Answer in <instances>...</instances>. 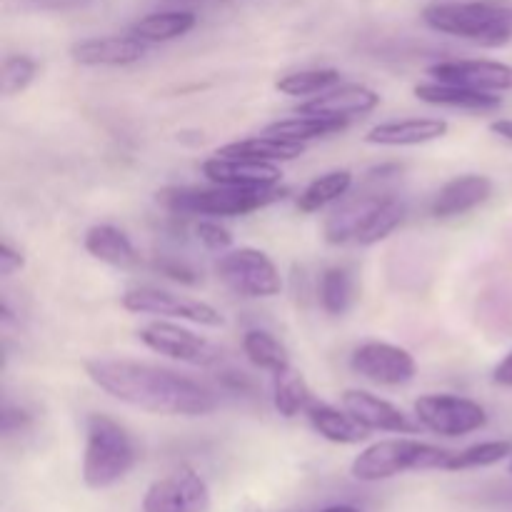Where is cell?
Here are the masks:
<instances>
[{
	"instance_id": "74e56055",
	"label": "cell",
	"mask_w": 512,
	"mask_h": 512,
	"mask_svg": "<svg viewBox=\"0 0 512 512\" xmlns=\"http://www.w3.org/2000/svg\"><path fill=\"white\" fill-rule=\"evenodd\" d=\"M493 380L498 385H503V388H512V353L500 360L498 368L493 370Z\"/></svg>"
},
{
	"instance_id": "4dcf8cb0",
	"label": "cell",
	"mask_w": 512,
	"mask_h": 512,
	"mask_svg": "<svg viewBox=\"0 0 512 512\" xmlns=\"http://www.w3.org/2000/svg\"><path fill=\"white\" fill-rule=\"evenodd\" d=\"M512 455L510 440H488V443L470 445V448L453 453V460L448 465V473H463V470L490 468V465L503 463Z\"/></svg>"
},
{
	"instance_id": "f35d334b",
	"label": "cell",
	"mask_w": 512,
	"mask_h": 512,
	"mask_svg": "<svg viewBox=\"0 0 512 512\" xmlns=\"http://www.w3.org/2000/svg\"><path fill=\"white\" fill-rule=\"evenodd\" d=\"M490 130H493L498 138L512 143V120H495V123H490Z\"/></svg>"
},
{
	"instance_id": "7c38bea8",
	"label": "cell",
	"mask_w": 512,
	"mask_h": 512,
	"mask_svg": "<svg viewBox=\"0 0 512 512\" xmlns=\"http://www.w3.org/2000/svg\"><path fill=\"white\" fill-rule=\"evenodd\" d=\"M428 75L440 83L465 85L483 93H508L512 90V65L500 60H443L428 68Z\"/></svg>"
},
{
	"instance_id": "d6986e66",
	"label": "cell",
	"mask_w": 512,
	"mask_h": 512,
	"mask_svg": "<svg viewBox=\"0 0 512 512\" xmlns=\"http://www.w3.org/2000/svg\"><path fill=\"white\" fill-rule=\"evenodd\" d=\"M448 130V120L443 118L390 120V123H380L370 128L365 133V143L380 145V148H410V145H425L445 138Z\"/></svg>"
},
{
	"instance_id": "1f68e13d",
	"label": "cell",
	"mask_w": 512,
	"mask_h": 512,
	"mask_svg": "<svg viewBox=\"0 0 512 512\" xmlns=\"http://www.w3.org/2000/svg\"><path fill=\"white\" fill-rule=\"evenodd\" d=\"M403 215H405V203L398 198L395 193L385 195V200L380 203V208L375 210V215L370 218V223L365 225V230L360 233L358 243L360 245H375L380 240L388 238L400 223H403Z\"/></svg>"
},
{
	"instance_id": "5bb4252c",
	"label": "cell",
	"mask_w": 512,
	"mask_h": 512,
	"mask_svg": "<svg viewBox=\"0 0 512 512\" xmlns=\"http://www.w3.org/2000/svg\"><path fill=\"white\" fill-rule=\"evenodd\" d=\"M343 408L348 410L353 418H358L370 433L378 430V433L418 435L420 428H423L418 420H413L408 413H403L398 405L388 403V400L378 398V395L368 393V390H345Z\"/></svg>"
},
{
	"instance_id": "e575fe53",
	"label": "cell",
	"mask_w": 512,
	"mask_h": 512,
	"mask_svg": "<svg viewBox=\"0 0 512 512\" xmlns=\"http://www.w3.org/2000/svg\"><path fill=\"white\" fill-rule=\"evenodd\" d=\"M23 265H25V258L20 250H15L10 243L0 245V275H3V278L23 270Z\"/></svg>"
},
{
	"instance_id": "30bf717a",
	"label": "cell",
	"mask_w": 512,
	"mask_h": 512,
	"mask_svg": "<svg viewBox=\"0 0 512 512\" xmlns=\"http://www.w3.org/2000/svg\"><path fill=\"white\" fill-rule=\"evenodd\" d=\"M138 338L145 348L170 360H178V363L208 368V365L220 363V358H223V350L210 343L208 338H200V335L190 333V330L180 328L175 323H168V320L148 323L145 328L138 330Z\"/></svg>"
},
{
	"instance_id": "ac0fdd59",
	"label": "cell",
	"mask_w": 512,
	"mask_h": 512,
	"mask_svg": "<svg viewBox=\"0 0 512 512\" xmlns=\"http://www.w3.org/2000/svg\"><path fill=\"white\" fill-rule=\"evenodd\" d=\"M490 195H493V180H490L488 175H458V178L448 180V183L435 193L433 203H430V215L438 220L460 218V215L470 213V210L488 203Z\"/></svg>"
},
{
	"instance_id": "6da1fadb",
	"label": "cell",
	"mask_w": 512,
	"mask_h": 512,
	"mask_svg": "<svg viewBox=\"0 0 512 512\" xmlns=\"http://www.w3.org/2000/svg\"><path fill=\"white\" fill-rule=\"evenodd\" d=\"M85 373L103 393L130 408L165 418H203L218 408V398L198 380L138 360L98 358Z\"/></svg>"
},
{
	"instance_id": "277c9868",
	"label": "cell",
	"mask_w": 512,
	"mask_h": 512,
	"mask_svg": "<svg viewBox=\"0 0 512 512\" xmlns=\"http://www.w3.org/2000/svg\"><path fill=\"white\" fill-rule=\"evenodd\" d=\"M453 460V450L420 443L413 438H390L368 445L350 465V475L360 483H380L405 473H433L445 470Z\"/></svg>"
},
{
	"instance_id": "44dd1931",
	"label": "cell",
	"mask_w": 512,
	"mask_h": 512,
	"mask_svg": "<svg viewBox=\"0 0 512 512\" xmlns=\"http://www.w3.org/2000/svg\"><path fill=\"white\" fill-rule=\"evenodd\" d=\"M305 415H308L315 433H318L320 438L328 440V443L358 445L370 438V430L365 428L358 418H353L345 408L340 410V408H333V405L315 400Z\"/></svg>"
},
{
	"instance_id": "836d02e7",
	"label": "cell",
	"mask_w": 512,
	"mask_h": 512,
	"mask_svg": "<svg viewBox=\"0 0 512 512\" xmlns=\"http://www.w3.org/2000/svg\"><path fill=\"white\" fill-rule=\"evenodd\" d=\"M195 235H198L200 243L208 250H215V253H228L230 245H233V235H230L228 228L218 223L215 218H205L195 225Z\"/></svg>"
},
{
	"instance_id": "3957f363",
	"label": "cell",
	"mask_w": 512,
	"mask_h": 512,
	"mask_svg": "<svg viewBox=\"0 0 512 512\" xmlns=\"http://www.w3.org/2000/svg\"><path fill=\"white\" fill-rule=\"evenodd\" d=\"M138 463L133 438L118 420L93 413L85 420L83 483L90 490L113 488Z\"/></svg>"
},
{
	"instance_id": "f1b7e54d",
	"label": "cell",
	"mask_w": 512,
	"mask_h": 512,
	"mask_svg": "<svg viewBox=\"0 0 512 512\" xmlns=\"http://www.w3.org/2000/svg\"><path fill=\"white\" fill-rule=\"evenodd\" d=\"M318 298L320 305L328 315H345L355 303V280L353 273L348 268H328L323 275H320L318 285Z\"/></svg>"
},
{
	"instance_id": "8992f818",
	"label": "cell",
	"mask_w": 512,
	"mask_h": 512,
	"mask_svg": "<svg viewBox=\"0 0 512 512\" xmlns=\"http://www.w3.org/2000/svg\"><path fill=\"white\" fill-rule=\"evenodd\" d=\"M215 273L225 288L248 300L273 298L283 290V278L273 260L255 248L228 250L215 263Z\"/></svg>"
},
{
	"instance_id": "d590c367",
	"label": "cell",
	"mask_w": 512,
	"mask_h": 512,
	"mask_svg": "<svg viewBox=\"0 0 512 512\" xmlns=\"http://www.w3.org/2000/svg\"><path fill=\"white\" fill-rule=\"evenodd\" d=\"M30 425V415H25L23 410H15L10 408V405H5L3 410V435L5 438H10L13 433H20V430H25Z\"/></svg>"
},
{
	"instance_id": "7402d4cb",
	"label": "cell",
	"mask_w": 512,
	"mask_h": 512,
	"mask_svg": "<svg viewBox=\"0 0 512 512\" xmlns=\"http://www.w3.org/2000/svg\"><path fill=\"white\" fill-rule=\"evenodd\" d=\"M85 253L93 255L95 260L113 268L128 270L140 263V255L135 250L133 240L115 225H93L83 238Z\"/></svg>"
},
{
	"instance_id": "5b68a950",
	"label": "cell",
	"mask_w": 512,
	"mask_h": 512,
	"mask_svg": "<svg viewBox=\"0 0 512 512\" xmlns=\"http://www.w3.org/2000/svg\"><path fill=\"white\" fill-rule=\"evenodd\" d=\"M285 190L273 188H168L158 193V203L173 215H203V218H238L278 203Z\"/></svg>"
},
{
	"instance_id": "f546056e",
	"label": "cell",
	"mask_w": 512,
	"mask_h": 512,
	"mask_svg": "<svg viewBox=\"0 0 512 512\" xmlns=\"http://www.w3.org/2000/svg\"><path fill=\"white\" fill-rule=\"evenodd\" d=\"M340 85V70L335 68H313L288 73L275 83V90L290 98H305V95H320L325 90Z\"/></svg>"
},
{
	"instance_id": "cb8c5ba5",
	"label": "cell",
	"mask_w": 512,
	"mask_h": 512,
	"mask_svg": "<svg viewBox=\"0 0 512 512\" xmlns=\"http://www.w3.org/2000/svg\"><path fill=\"white\" fill-rule=\"evenodd\" d=\"M195 25H198V15L193 10H160V13L135 20L130 33L145 43H170L188 35Z\"/></svg>"
},
{
	"instance_id": "2e32d148",
	"label": "cell",
	"mask_w": 512,
	"mask_h": 512,
	"mask_svg": "<svg viewBox=\"0 0 512 512\" xmlns=\"http://www.w3.org/2000/svg\"><path fill=\"white\" fill-rule=\"evenodd\" d=\"M380 105V95L373 88L360 83H340L335 88L325 90V93L313 95L310 100H305L298 108V113L303 115H323V118L333 120H353L358 115L373 113Z\"/></svg>"
},
{
	"instance_id": "4fadbf2b",
	"label": "cell",
	"mask_w": 512,
	"mask_h": 512,
	"mask_svg": "<svg viewBox=\"0 0 512 512\" xmlns=\"http://www.w3.org/2000/svg\"><path fill=\"white\" fill-rule=\"evenodd\" d=\"M388 193L390 190L365 188L358 195H353V198L345 195L338 208L325 218L323 238L330 245L358 243L360 233H363L365 225L370 223V218H373L375 210L380 208V203H383Z\"/></svg>"
},
{
	"instance_id": "8d00e7d4",
	"label": "cell",
	"mask_w": 512,
	"mask_h": 512,
	"mask_svg": "<svg viewBox=\"0 0 512 512\" xmlns=\"http://www.w3.org/2000/svg\"><path fill=\"white\" fill-rule=\"evenodd\" d=\"M158 270L168 278L178 280V283H195V273L183 263H175V260H158Z\"/></svg>"
},
{
	"instance_id": "484cf974",
	"label": "cell",
	"mask_w": 512,
	"mask_h": 512,
	"mask_svg": "<svg viewBox=\"0 0 512 512\" xmlns=\"http://www.w3.org/2000/svg\"><path fill=\"white\" fill-rule=\"evenodd\" d=\"M315 403L313 390L308 388L303 375L290 365L283 373L273 375V405L283 418H298L300 413H308Z\"/></svg>"
},
{
	"instance_id": "ba28073f",
	"label": "cell",
	"mask_w": 512,
	"mask_h": 512,
	"mask_svg": "<svg viewBox=\"0 0 512 512\" xmlns=\"http://www.w3.org/2000/svg\"><path fill=\"white\" fill-rule=\"evenodd\" d=\"M123 308L135 315H163V318L185 320V323L203 325V328H223L225 318L218 308L203 300L175 295L170 290L140 285L123 295Z\"/></svg>"
},
{
	"instance_id": "60d3db41",
	"label": "cell",
	"mask_w": 512,
	"mask_h": 512,
	"mask_svg": "<svg viewBox=\"0 0 512 512\" xmlns=\"http://www.w3.org/2000/svg\"><path fill=\"white\" fill-rule=\"evenodd\" d=\"M510 473H512V463H510Z\"/></svg>"
},
{
	"instance_id": "83f0119b",
	"label": "cell",
	"mask_w": 512,
	"mask_h": 512,
	"mask_svg": "<svg viewBox=\"0 0 512 512\" xmlns=\"http://www.w3.org/2000/svg\"><path fill=\"white\" fill-rule=\"evenodd\" d=\"M243 353L248 355L255 368L265 370L270 375L283 373L285 368H290L288 350L268 330H248L243 338Z\"/></svg>"
},
{
	"instance_id": "9c48e42d",
	"label": "cell",
	"mask_w": 512,
	"mask_h": 512,
	"mask_svg": "<svg viewBox=\"0 0 512 512\" xmlns=\"http://www.w3.org/2000/svg\"><path fill=\"white\" fill-rule=\"evenodd\" d=\"M210 505L208 483L188 465L155 480L143 495V512H208Z\"/></svg>"
},
{
	"instance_id": "d4e9b609",
	"label": "cell",
	"mask_w": 512,
	"mask_h": 512,
	"mask_svg": "<svg viewBox=\"0 0 512 512\" xmlns=\"http://www.w3.org/2000/svg\"><path fill=\"white\" fill-rule=\"evenodd\" d=\"M348 128V120H333L323 118V115H303L298 113L295 118L275 120V123L265 125L263 133L273 135V138L293 140V143H305L318 138H330V135L340 133V130Z\"/></svg>"
},
{
	"instance_id": "603a6c76",
	"label": "cell",
	"mask_w": 512,
	"mask_h": 512,
	"mask_svg": "<svg viewBox=\"0 0 512 512\" xmlns=\"http://www.w3.org/2000/svg\"><path fill=\"white\" fill-rule=\"evenodd\" d=\"M218 155H233V158H248L258 160V163H285V160H295L305 153V143H293V140L273 138V135H255V138L235 140V143L223 145L215 150Z\"/></svg>"
},
{
	"instance_id": "52a82bcc",
	"label": "cell",
	"mask_w": 512,
	"mask_h": 512,
	"mask_svg": "<svg viewBox=\"0 0 512 512\" xmlns=\"http://www.w3.org/2000/svg\"><path fill=\"white\" fill-rule=\"evenodd\" d=\"M415 420L425 430L443 438H463L488 425V413L480 403L450 393L423 395L415 400Z\"/></svg>"
},
{
	"instance_id": "e0dca14e",
	"label": "cell",
	"mask_w": 512,
	"mask_h": 512,
	"mask_svg": "<svg viewBox=\"0 0 512 512\" xmlns=\"http://www.w3.org/2000/svg\"><path fill=\"white\" fill-rule=\"evenodd\" d=\"M200 170L210 183L230 185V188H273L283 178V170L273 163H258V160L218 153L205 160Z\"/></svg>"
},
{
	"instance_id": "4316f807",
	"label": "cell",
	"mask_w": 512,
	"mask_h": 512,
	"mask_svg": "<svg viewBox=\"0 0 512 512\" xmlns=\"http://www.w3.org/2000/svg\"><path fill=\"white\" fill-rule=\"evenodd\" d=\"M353 188V173L350 170H330L315 178L308 188L300 193L298 210L300 213H318V210L328 208V205L338 203Z\"/></svg>"
},
{
	"instance_id": "8fae6325",
	"label": "cell",
	"mask_w": 512,
	"mask_h": 512,
	"mask_svg": "<svg viewBox=\"0 0 512 512\" xmlns=\"http://www.w3.org/2000/svg\"><path fill=\"white\" fill-rule=\"evenodd\" d=\"M350 368L360 378L375 385H388V388L410 383L418 373V363L408 350L400 348V345L378 343V340L358 345L350 355Z\"/></svg>"
},
{
	"instance_id": "9a60e30c",
	"label": "cell",
	"mask_w": 512,
	"mask_h": 512,
	"mask_svg": "<svg viewBox=\"0 0 512 512\" xmlns=\"http://www.w3.org/2000/svg\"><path fill=\"white\" fill-rule=\"evenodd\" d=\"M148 55V43L130 35H103L73 43L70 58L85 68H125Z\"/></svg>"
},
{
	"instance_id": "ffe728a7",
	"label": "cell",
	"mask_w": 512,
	"mask_h": 512,
	"mask_svg": "<svg viewBox=\"0 0 512 512\" xmlns=\"http://www.w3.org/2000/svg\"><path fill=\"white\" fill-rule=\"evenodd\" d=\"M415 98L423 100V103L428 105L473 110V113H485V110H495L503 105V95L500 93H483V90H473L465 88V85L453 83H440V80L415 85Z\"/></svg>"
},
{
	"instance_id": "ab89813d",
	"label": "cell",
	"mask_w": 512,
	"mask_h": 512,
	"mask_svg": "<svg viewBox=\"0 0 512 512\" xmlns=\"http://www.w3.org/2000/svg\"><path fill=\"white\" fill-rule=\"evenodd\" d=\"M320 512H363V510L353 508V505H330V508H325Z\"/></svg>"
},
{
	"instance_id": "7a4b0ae2",
	"label": "cell",
	"mask_w": 512,
	"mask_h": 512,
	"mask_svg": "<svg viewBox=\"0 0 512 512\" xmlns=\"http://www.w3.org/2000/svg\"><path fill=\"white\" fill-rule=\"evenodd\" d=\"M428 28L483 48L512 43V0H440L423 10Z\"/></svg>"
},
{
	"instance_id": "d6a6232c",
	"label": "cell",
	"mask_w": 512,
	"mask_h": 512,
	"mask_svg": "<svg viewBox=\"0 0 512 512\" xmlns=\"http://www.w3.org/2000/svg\"><path fill=\"white\" fill-rule=\"evenodd\" d=\"M35 73H38V63L30 55H8L0 70V90L5 98L23 93L33 83Z\"/></svg>"
}]
</instances>
